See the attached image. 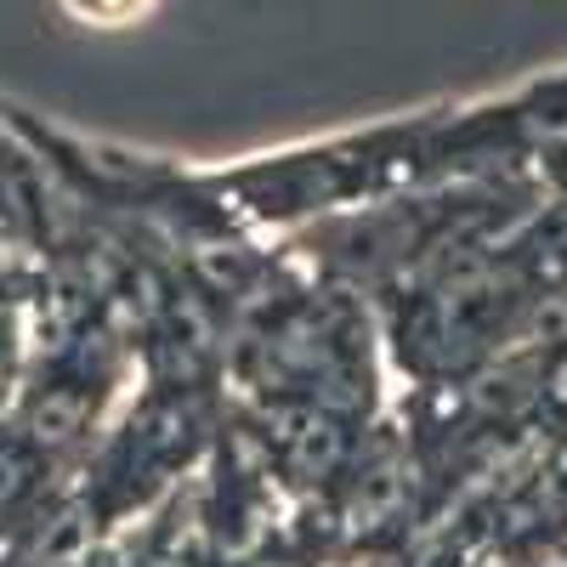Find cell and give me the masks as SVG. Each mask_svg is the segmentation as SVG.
<instances>
[{
    "instance_id": "7a4b0ae2",
    "label": "cell",
    "mask_w": 567,
    "mask_h": 567,
    "mask_svg": "<svg viewBox=\"0 0 567 567\" xmlns=\"http://www.w3.org/2000/svg\"><path fill=\"white\" fill-rule=\"evenodd\" d=\"M7 374H12V336H7V323H0V398H7Z\"/></svg>"
},
{
    "instance_id": "6da1fadb",
    "label": "cell",
    "mask_w": 567,
    "mask_h": 567,
    "mask_svg": "<svg viewBox=\"0 0 567 567\" xmlns=\"http://www.w3.org/2000/svg\"><path fill=\"white\" fill-rule=\"evenodd\" d=\"M58 7L85 29H131V23L148 18L159 0H58Z\"/></svg>"
}]
</instances>
